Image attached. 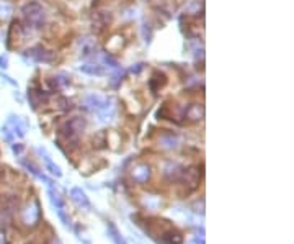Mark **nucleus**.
I'll return each mask as SVG.
<instances>
[{"label": "nucleus", "mask_w": 294, "mask_h": 244, "mask_svg": "<svg viewBox=\"0 0 294 244\" xmlns=\"http://www.w3.org/2000/svg\"><path fill=\"white\" fill-rule=\"evenodd\" d=\"M106 231H108V236L115 241V244H126V241L123 240V236L120 235V231H118V228L113 225V223H108V225H106Z\"/></svg>", "instance_id": "4468645a"}, {"label": "nucleus", "mask_w": 294, "mask_h": 244, "mask_svg": "<svg viewBox=\"0 0 294 244\" xmlns=\"http://www.w3.org/2000/svg\"><path fill=\"white\" fill-rule=\"evenodd\" d=\"M42 159H44L46 169H47V171H49V172L52 174V176H56V177H61V176H62V171H61V167H59V166H56V164L52 162V159H51L49 156H47L46 152H44V157H42Z\"/></svg>", "instance_id": "2eb2a0df"}, {"label": "nucleus", "mask_w": 294, "mask_h": 244, "mask_svg": "<svg viewBox=\"0 0 294 244\" xmlns=\"http://www.w3.org/2000/svg\"><path fill=\"white\" fill-rule=\"evenodd\" d=\"M47 195H49L51 203L56 206V210L64 208V201H62V198H61V197H59V194H57V192H54V190H52V189H49V190H47Z\"/></svg>", "instance_id": "f3484780"}, {"label": "nucleus", "mask_w": 294, "mask_h": 244, "mask_svg": "<svg viewBox=\"0 0 294 244\" xmlns=\"http://www.w3.org/2000/svg\"><path fill=\"white\" fill-rule=\"evenodd\" d=\"M26 54H28L30 57H33V59L38 61V62H51L52 59H54V52L47 51L46 48H42V46L31 48V49L26 51Z\"/></svg>", "instance_id": "20e7f679"}, {"label": "nucleus", "mask_w": 294, "mask_h": 244, "mask_svg": "<svg viewBox=\"0 0 294 244\" xmlns=\"http://www.w3.org/2000/svg\"><path fill=\"white\" fill-rule=\"evenodd\" d=\"M191 244H205V240H203V238H201V240H200V238H196V240Z\"/></svg>", "instance_id": "a878e982"}, {"label": "nucleus", "mask_w": 294, "mask_h": 244, "mask_svg": "<svg viewBox=\"0 0 294 244\" xmlns=\"http://www.w3.org/2000/svg\"><path fill=\"white\" fill-rule=\"evenodd\" d=\"M71 198H72V201H74V203H76L77 206H80V208L92 210V203H90L88 197L85 195V192H84L82 189H79V187L71 189Z\"/></svg>", "instance_id": "39448f33"}, {"label": "nucleus", "mask_w": 294, "mask_h": 244, "mask_svg": "<svg viewBox=\"0 0 294 244\" xmlns=\"http://www.w3.org/2000/svg\"><path fill=\"white\" fill-rule=\"evenodd\" d=\"M21 164H23V166L26 167V169H28V172H31V174H33V176L35 177H38V179H41V180H44V182L47 184V185H49V187H52V182H51V180L49 179H47L46 176H44V174H41L40 172V169L38 167H36L35 166V164L33 162H30V161H26V159H21V161H20Z\"/></svg>", "instance_id": "f8f14e48"}, {"label": "nucleus", "mask_w": 294, "mask_h": 244, "mask_svg": "<svg viewBox=\"0 0 294 244\" xmlns=\"http://www.w3.org/2000/svg\"><path fill=\"white\" fill-rule=\"evenodd\" d=\"M106 145V138H105V133H100L93 138V147H97V149H103Z\"/></svg>", "instance_id": "a211bd4d"}, {"label": "nucleus", "mask_w": 294, "mask_h": 244, "mask_svg": "<svg viewBox=\"0 0 294 244\" xmlns=\"http://www.w3.org/2000/svg\"><path fill=\"white\" fill-rule=\"evenodd\" d=\"M7 64H8V61H7V57H3V56H0V67H7Z\"/></svg>", "instance_id": "393cba45"}, {"label": "nucleus", "mask_w": 294, "mask_h": 244, "mask_svg": "<svg viewBox=\"0 0 294 244\" xmlns=\"http://www.w3.org/2000/svg\"><path fill=\"white\" fill-rule=\"evenodd\" d=\"M2 135H3L5 140H7V143H10V145H12V143H13V133H12V130H10L7 125H5L3 128H2Z\"/></svg>", "instance_id": "412c9836"}, {"label": "nucleus", "mask_w": 294, "mask_h": 244, "mask_svg": "<svg viewBox=\"0 0 294 244\" xmlns=\"http://www.w3.org/2000/svg\"><path fill=\"white\" fill-rule=\"evenodd\" d=\"M13 8L7 0H0V20H7L12 15Z\"/></svg>", "instance_id": "dca6fc26"}, {"label": "nucleus", "mask_w": 294, "mask_h": 244, "mask_svg": "<svg viewBox=\"0 0 294 244\" xmlns=\"http://www.w3.org/2000/svg\"><path fill=\"white\" fill-rule=\"evenodd\" d=\"M87 128V121L82 116H74L69 121H66L61 128H59V135H61L67 143L76 146L79 143V135Z\"/></svg>", "instance_id": "f257e3e1"}, {"label": "nucleus", "mask_w": 294, "mask_h": 244, "mask_svg": "<svg viewBox=\"0 0 294 244\" xmlns=\"http://www.w3.org/2000/svg\"><path fill=\"white\" fill-rule=\"evenodd\" d=\"M200 171H198V167H188V169H183V172H181V177H180V182H183L185 185H188L190 189H196L198 187V182H200Z\"/></svg>", "instance_id": "7ed1b4c3"}, {"label": "nucleus", "mask_w": 294, "mask_h": 244, "mask_svg": "<svg viewBox=\"0 0 294 244\" xmlns=\"http://www.w3.org/2000/svg\"><path fill=\"white\" fill-rule=\"evenodd\" d=\"M149 177H151V167L146 166V164H139V166L132 169V179H134L137 184L147 182Z\"/></svg>", "instance_id": "1a4fd4ad"}, {"label": "nucleus", "mask_w": 294, "mask_h": 244, "mask_svg": "<svg viewBox=\"0 0 294 244\" xmlns=\"http://www.w3.org/2000/svg\"><path fill=\"white\" fill-rule=\"evenodd\" d=\"M162 243L164 244H181L183 243V236L176 231H168L162 236Z\"/></svg>", "instance_id": "ddd939ff"}, {"label": "nucleus", "mask_w": 294, "mask_h": 244, "mask_svg": "<svg viewBox=\"0 0 294 244\" xmlns=\"http://www.w3.org/2000/svg\"><path fill=\"white\" fill-rule=\"evenodd\" d=\"M21 13H23V18L28 26L31 28H42V25L46 23V13L42 7L38 2H28L25 5L23 8H21Z\"/></svg>", "instance_id": "f03ea898"}, {"label": "nucleus", "mask_w": 294, "mask_h": 244, "mask_svg": "<svg viewBox=\"0 0 294 244\" xmlns=\"http://www.w3.org/2000/svg\"><path fill=\"white\" fill-rule=\"evenodd\" d=\"M123 77H125V72H120V71H118L116 74H115V76H113V79H111V86H113V87H118V84H120L121 81H123Z\"/></svg>", "instance_id": "5701e85b"}, {"label": "nucleus", "mask_w": 294, "mask_h": 244, "mask_svg": "<svg viewBox=\"0 0 294 244\" xmlns=\"http://www.w3.org/2000/svg\"><path fill=\"white\" fill-rule=\"evenodd\" d=\"M12 151H13V154H17L20 156L21 152L25 151V146L21 145V143H12Z\"/></svg>", "instance_id": "b1692460"}, {"label": "nucleus", "mask_w": 294, "mask_h": 244, "mask_svg": "<svg viewBox=\"0 0 294 244\" xmlns=\"http://www.w3.org/2000/svg\"><path fill=\"white\" fill-rule=\"evenodd\" d=\"M52 244H61V243H57V241H54V243H52Z\"/></svg>", "instance_id": "cd10ccee"}, {"label": "nucleus", "mask_w": 294, "mask_h": 244, "mask_svg": "<svg viewBox=\"0 0 294 244\" xmlns=\"http://www.w3.org/2000/svg\"><path fill=\"white\" fill-rule=\"evenodd\" d=\"M185 118L188 121H201L205 118V107H203V103H190L185 108Z\"/></svg>", "instance_id": "423d86ee"}, {"label": "nucleus", "mask_w": 294, "mask_h": 244, "mask_svg": "<svg viewBox=\"0 0 294 244\" xmlns=\"http://www.w3.org/2000/svg\"><path fill=\"white\" fill-rule=\"evenodd\" d=\"M38 220H40V205H38V201H35L33 205L28 206V208L23 211V221H25V225L35 226L36 223H38Z\"/></svg>", "instance_id": "0eeeda50"}, {"label": "nucleus", "mask_w": 294, "mask_h": 244, "mask_svg": "<svg viewBox=\"0 0 294 244\" xmlns=\"http://www.w3.org/2000/svg\"><path fill=\"white\" fill-rule=\"evenodd\" d=\"M57 215H59V218H61V221L64 223V226L71 228V218L67 216L66 208H59V210H57Z\"/></svg>", "instance_id": "aec40b11"}, {"label": "nucleus", "mask_w": 294, "mask_h": 244, "mask_svg": "<svg viewBox=\"0 0 294 244\" xmlns=\"http://www.w3.org/2000/svg\"><path fill=\"white\" fill-rule=\"evenodd\" d=\"M181 172H183V167L178 166V164H168L167 167H165V177H167L170 182H180V177H181Z\"/></svg>", "instance_id": "9b49d317"}, {"label": "nucleus", "mask_w": 294, "mask_h": 244, "mask_svg": "<svg viewBox=\"0 0 294 244\" xmlns=\"http://www.w3.org/2000/svg\"><path fill=\"white\" fill-rule=\"evenodd\" d=\"M95 51H97V48H95L93 45H87V46L82 48V56L84 57H88V56L95 54Z\"/></svg>", "instance_id": "4be33fe9"}, {"label": "nucleus", "mask_w": 294, "mask_h": 244, "mask_svg": "<svg viewBox=\"0 0 294 244\" xmlns=\"http://www.w3.org/2000/svg\"><path fill=\"white\" fill-rule=\"evenodd\" d=\"M80 71L85 74H90V76H103L106 72V66L103 62H90V64L80 66Z\"/></svg>", "instance_id": "9d476101"}, {"label": "nucleus", "mask_w": 294, "mask_h": 244, "mask_svg": "<svg viewBox=\"0 0 294 244\" xmlns=\"http://www.w3.org/2000/svg\"><path fill=\"white\" fill-rule=\"evenodd\" d=\"M7 126H8L10 130H12L13 136H18V138H23L25 136L26 126H25L23 121H21L20 116H10L8 121H7Z\"/></svg>", "instance_id": "6e6552de"}, {"label": "nucleus", "mask_w": 294, "mask_h": 244, "mask_svg": "<svg viewBox=\"0 0 294 244\" xmlns=\"http://www.w3.org/2000/svg\"><path fill=\"white\" fill-rule=\"evenodd\" d=\"M191 208H193L195 213L198 215H205V200H196L193 205H191Z\"/></svg>", "instance_id": "6ab92c4d"}, {"label": "nucleus", "mask_w": 294, "mask_h": 244, "mask_svg": "<svg viewBox=\"0 0 294 244\" xmlns=\"http://www.w3.org/2000/svg\"><path fill=\"white\" fill-rule=\"evenodd\" d=\"M0 244H3V236L0 235Z\"/></svg>", "instance_id": "bb28decb"}]
</instances>
